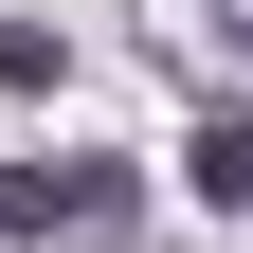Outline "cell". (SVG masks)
Masks as SVG:
<instances>
[{"label":"cell","instance_id":"3","mask_svg":"<svg viewBox=\"0 0 253 253\" xmlns=\"http://www.w3.org/2000/svg\"><path fill=\"white\" fill-rule=\"evenodd\" d=\"M235 37H253V18H235Z\"/></svg>","mask_w":253,"mask_h":253},{"label":"cell","instance_id":"2","mask_svg":"<svg viewBox=\"0 0 253 253\" xmlns=\"http://www.w3.org/2000/svg\"><path fill=\"white\" fill-rule=\"evenodd\" d=\"M181 163H199V199L253 217V109H199V145H181Z\"/></svg>","mask_w":253,"mask_h":253},{"label":"cell","instance_id":"1","mask_svg":"<svg viewBox=\"0 0 253 253\" xmlns=\"http://www.w3.org/2000/svg\"><path fill=\"white\" fill-rule=\"evenodd\" d=\"M145 217V181L126 163H0V253H90Z\"/></svg>","mask_w":253,"mask_h":253}]
</instances>
